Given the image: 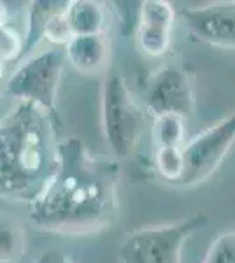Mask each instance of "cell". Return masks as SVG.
<instances>
[{"label": "cell", "instance_id": "obj_1", "mask_svg": "<svg viewBox=\"0 0 235 263\" xmlns=\"http://www.w3.org/2000/svg\"><path fill=\"white\" fill-rule=\"evenodd\" d=\"M119 163L93 156L79 137L58 144V167L28 205L35 227L60 235H86L116 221Z\"/></svg>", "mask_w": 235, "mask_h": 263}, {"label": "cell", "instance_id": "obj_2", "mask_svg": "<svg viewBox=\"0 0 235 263\" xmlns=\"http://www.w3.org/2000/svg\"><path fill=\"white\" fill-rule=\"evenodd\" d=\"M53 114L18 102L0 120V198L32 203L58 167Z\"/></svg>", "mask_w": 235, "mask_h": 263}, {"label": "cell", "instance_id": "obj_3", "mask_svg": "<svg viewBox=\"0 0 235 263\" xmlns=\"http://www.w3.org/2000/svg\"><path fill=\"white\" fill-rule=\"evenodd\" d=\"M206 224L207 216L196 213L177 223L132 232L118 249L119 263H181L188 239Z\"/></svg>", "mask_w": 235, "mask_h": 263}, {"label": "cell", "instance_id": "obj_4", "mask_svg": "<svg viewBox=\"0 0 235 263\" xmlns=\"http://www.w3.org/2000/svg\"><path fill=\"white\" fill-rule=\"evenodd\" d=\"M65 49H46L28 58L7 83V93L20 102H30L57 118V91L65 67Z\"/></svg>", "mask_w": 235, "mask_h": 263}, {"label": "cell", "instance_id": "obj_5", "mask_svg": "<svg viewBox=\"0 0 235 263\" xmlns=\"http://www.w3.org/2000/svg\"><path fill=\"white\" fill-rule=\"evenodd\" d=\"M102 126L114 156L126 158L139 142L142 114L118 74H109L102 84Z\"/></svg>", "mask_w": 235, "mask_h": 263}, {"label": "cell", "instance_id": "obj_6", "mask_svg": "<svg viewBox=\"0 0 235 263\" xmlns=\"http://www.w3.org/2000/svg\"><path fill=\"white\" fill-rule=\"evenodd\" d=\"M235 144V112L204 130L183 147V174L176 186H193L212 176Z\"/></svg>", "mask_w": 235, "mask_h": 263}, {"label": "cell", "instance_id": "obj_7", "mask_svg": "<svg viewBox=\"0 0 235 263\" xmlns=\"http://www.w3.org/2000/svg\"><path fill=\"white\" fill-rule=\"evenodd\" d=\"M146 105L155 118L190 116L195 107V95L186 72L172 65L158 69L148 81Z\"/></svg>", "mask_w": 235, "mask_h": 263}, {"label": "cell", "instance_id": "obj_8", "mask_svg": "<svg viewBox=\"0 0 235 263\" xmlns=\"http://www.w3.org/2000/svg\"><path fill=\"white\" fill-rule=\"evenodd\" d=\"M181 16L195 39L216 48L235 49V2L188 7Z\"/></svg>", "mask_w": 235, "mask_h": 263}, {"label": "cell", "instance_id": "obj_9", "mask_svg": "<svg viewBox=\"0 0 235 263\" xmlns=\"http://www.w3.org/2000/svg\"><path fill=\"white\" fill-rule=\"evenodd\" d=\"M176 11L165 0H146L139 4L137 44L148 57H161L172 41V27Z\"/></svg>", "mask_w": 235, "mask_h": 263}, {"label": "cell", "instance_id": "obj_10", "mask_svg": "<svg viewBox=\"0 0 235 263\" xmlns=\"http://www.w3.org/2000/svg\"><path fill=\"white\" fill-rule=\"evenodd\" d=\"M63 49L72 67L83 74H100L109 65L111 46L104 33L74 35Z\"/></svg>", "mask_w": 235, "mask_h": 263}, {"label": "cell", "instance_id": "obj_11", "mask_svg": "<svg viewBox=\"0 0 235 263\" xmlns=\"http://www.w3.org/2000/svg\"><path fill=\"white\" fill-rule=\"evenodd\" d=\"M67 23L72 35H98L107 27V11L100 2L74 0L67 7Z\"/></svg>", "mask_w": 235, "mask_h": 263}, {"label": "cell", "instance_id": "obj_12", "mask_svg": "<svg viewBox=\"0 0 235 263\" xmlns=\"http://www.w3.org/2000/svg\"><path fill=\"white\" fill-rule=\"evenodd\" d=\"M69 2L65 0H33L28 7V27L23 39V53H28L44 39L49 23L60 12L67 11Z\"/></svg>", "mask_w": 235, "mask_h": 263}, {"label": "cell", "instance_id": "obj_13", "mask_svg": "<svg viewBox=\"0 0 235 263\" xmlns=\"http://www.w3.org/2000/svg\"><path fill=\"white\" fill-rule=\"evenodd\" d=\"M27 251V239L18 221L0 213V263L18 261Z\"/></svg>", "mask_w": 235, "mask_h": 263}, {"label": "cell", "instance_id": "obj_14", "mask_svg": "<svg viewBox=\"0 0 235 263\" xmlns=\"http://www.w3.org/2000/svg\"><path fill=\"white\" fill-rule=\"evenodd\" d=\"M185 132V118L160 116L153 123V141L156 147H181Z\"/></svg>", "mask_w": 235, "mask_h": 263}, {"label": "cell", "instance_id": "obj_15", "mask_svg": "<svg viewBox=\"0 0 235 263\" xmlns=\"http://www.w3.org/2000/svg\"><path fill=\"white\" fill-rule=\"evenodd\" d=\"M155 165L165 181L177 184L183 174V147H158Z\"/></svg>", "mask_w": 235, "mask_h": 263}, {"label": "cell", "instance_id": "obj_16", "mask_svg": "<svg viewBox=\"0 0 235 263\" xmlns=\"http://www.w3.org/2000/svg\"><path fill=\"white\" fill-rule=\"evenodd\" d=\"M204 263H235V232H225L212 240Z\"/></svg>", "mask_w": 235, "mask_h": 263}, {"label": "cell", "instance_id": "obj_17", "mask_svg": "<svg viewBox=\"0 0 235 263\" xmlns=\"http://www.w3.org/2000/svg\"><path fill=\"white\" fill-rule=\"evenodd\" d=\"M23 51V41L12 28H0V53L6 60H12Z\"/></svg>", "mask_w": 235, "mask_h": 263}, {"label": "cell", "instance_id": "obj_18", "mask_svg": "<svg viewBox=\"0 0 235 263\" xmlns=\"http://www.w3.org/2000/svg\"><path fill=\"white\" fill-rule=\"evenodd\" d=\"M37 263H72V261L65 253L57 251V249H49V251H44L41 254Z\"/></svg>", "mask_w": 235, "mask_h": 263}, {"label": "cell", "instance_id": "obj_19", "mask_svg": "<svg viewBox=\"0 0 235 263\" xmlns=\"http://www.w3.org/2000/svg\"><path fill=\"white\" fill-rule=\"evenodd\" d=\"M7 23H9V7L7 4L0 2V28L7 27Z\"/></svg>", "mask_w": 235, "mask_h": 263}, {"label": "cell", "instance_id": "obj_20", "mask_svg": "<svg viewBox=\"0 0 235 263\" xmlns=\"http://www.w3.org/2000/svg\"><path fill=\"white\" fill-rule=\"evenodd\" d=\"M4 63H6V58H4L2 53H0V78H2V74H4Z\"/></svg>", "mask_w": 235, "mask_h": 263}]
</instances>
